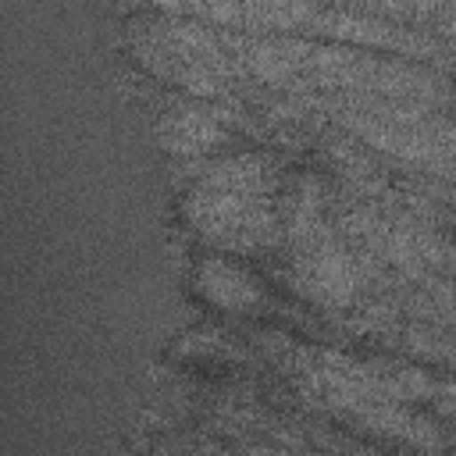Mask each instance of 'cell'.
Returning a JSON list of instances; mask_svg holds the SVG:
<instances>
[{
	"label": "cell",
	"mask_w": 456,
	"mask_h": 456,
	"mask_svg": "<svg viewBox=\"0 0 456 456\" xmlns=\"http://www.w3.org/2000/svg\"><path fill=\"white\" fill-rule=\"evenodd\" d=\"M185 217L203 239H210L221 249H239V253L271 246L281 235V217H278L274 196L189 185Z\"/></svg>",
	"instance_id": "1"
},
{
	"label": "cell",
	"mask_w": 456,
	"mask_h": 456,
	"mask_svg": "<svg viewBox=\"0 0 456 456\" xmlns=\"http://www.w3.org/2000/svg\"><path fill=\"white\" fill-rule=\"evenodd\" d=\"M292 289L328 310H346L360 296V256L356 249H346V242L328 221L306 242L292 246Z\"/></svg>",
	"instance_id": "2"
},
{
	"label": "cell",
	"mask_w": 456,
	"mask_h": 456,
	"mask_svg": "<svg viewBox=\"0 0 456 456\" xmlns=\"http://www.w3.org/2000/svg\"><path fill=\"white\" fill-rule=\"evenodd\" d=\"M306 32L324 36L328 43L356 46V50H392L399 57H452L424 28L395 25V21L363 14L356 7H321V14L310 21Z\"/></svg>",
	"instance_id": "3"
},
{
	"label": "cell",
	"mask_w": 456,
	"mask_h": 456,
	"mask_svg": "<svg viewBox=\"0 0 456 456\" xmlns=\"http://www.w3.org/2000/svg\"><path fill=\"white\" fill-rule=\"evenodd\" d=\"M221 43L246 78L278 89H285L303 75L317 46L314 39H299V36H249V32H221Z\"/></svg>",
	"instance_id": "4"
},
{
	"label": "cell",
	"mask_w": 456,
	"mask_h": 456,
	"mask_svg": "<svg viewBox=\"0 0 456 456\" xmlns=\"http://www.w3.org/2000/svg\"><path fill=\"white\" fill-rule=\"evenodd\" d=\"M232 121H239L235 110H224L217 103L185 96V100H175L160 114L157 139L175 157H207L210 150H217L232 139V132H228Z\"/></svg>",
	"instance_id": "5"
},
{
	"label": "cell",
	"mask_w": 456,
	"mask_h": 456,
	"mask_svg": "<svg viewBox=\"0 0 456 456\" xmlns=\"http://www.w3.org/2000/svg\"><path fill=\"white\" fill-rule=\"evenodd\" d=\"M363 431H370V435H385V438H395V442H403V445H410V449H420V452H438L442 445H445V435H442V428H435L428 417H420V413H410L406 406H399V403H374L370 410H363L360 417H353Z\"/></svg>",
	"instance_id": "6"
},
{
	"label": "cell",
	"mask_w": 456,
	"mask_h": 456,
	"mask_svg": "<svg viewBox=\"0 0 456 456\" xmlns=\"http://www.w3.org/2000/svg\"><path fill=\"white\" fill-rule=\"evenodd\" d=\"M192 185L207 189H228V192H249V196H274L278 189V164L267 153H235L210 167Z\"/></svg>",
	"instance_id": "7"
},
{
	"label": "cell",
	"mask_w": 456,
	"mask_h": 456,
	"mask_svg": "<svg viewBox=\"0 0 456 456\" xmlns=\"http://www.w3.org/2000/svg\"><path fill=\"white\" fill-rule=\"evenodd\" d=\"M200 289L203 296H210L217 306H228V310H246L253 303H260V289L249 274H242L239 267L224 264V260H207L200 267Z\"/></svg>",
	"instance_id": "8"
},
{
	"label": "cell",
	"mask_w": 456,
	"mask_h": 456,
	"mask_svg": "<svg viewBox=\"0 0 456 456\" xmlns=\"http://www.w3.org/2000/svg\"><path fill=\"white\" fill-rule=\"evenodd\" d=\"M385 338H392V346H403L417 356L438 360L456 367V335L445 328H428V324H410V328H392Z\"/></svg>",
	"instance_id": "9"
},
{
	"label": "cell",
	"mask_w": 456,
	"mask_h": 456,
	"mask_svg": "<svg viewBox=\"0 0 456 456\" xmlns=\"http://www.w3.org/2000/svg\"><path fill=\"white\" fill-rule=\"evenodd\" d=\"M431 406H435L442 417L456 420V378L435 381V392H431Z\"/></svg>",
	"instance_id": "10"
},
{
	"label": "cell",
	"mask_w": 456,
	"mask_h": 456,
	"mask_svg": "<svg viewBox=\"0 0 456 456\" xmlns=\"http://www.w3.org/2000/svg\"><path fill=\"white\" fill-rule=\"evenodd\" d=\"M431 28L445 39H456V4H435L431 11Z\"/></svg>",
	"instance_id": "11"
},
{
	"label": "cell",
	"mask_w": 456,
	"mask_h": 456,
	"mask_svg": "<svg viewBox=\"0 0 456 456\" xmlns=\"http://www.w3.org/2000/svg\"><path fill=\"white\" fill-rule=\"evenodd\" d=\"M452 64H456V53H452Z\"/></svg>",
	"instance_id": "12"
}]
</instances>
